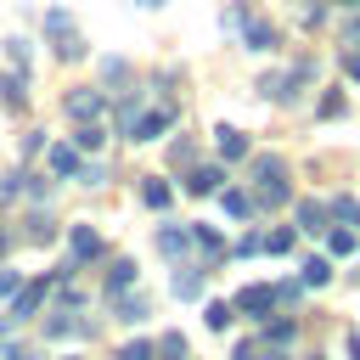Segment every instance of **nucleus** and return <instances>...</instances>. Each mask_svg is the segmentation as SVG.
<instances>
[{
	"label": "nucleus",
	"instance_id": "obj_1",
	"mask_svg": "<svg viewBox=\"0 0 360 360\" xmlns=\"http://www.w3.org/2000/svg\"><path fill=\"white\" fill-rule=\"evenodd\" d=\"M287 163L281 158H253V208H281L287 202Z\"/></svg>",
	"mask_w": 360,
	"mask_h": 360
},
{
	"label": "nucleus",
	"instance_id": "obj_2",
	"mask_svg": "<svg viewBox=\"0 0 360 360\" xmlns=\"http://www.w3.org/2000/svg\"><path fill=\"white\" fill-rule=\"evenodd\" d=\"M45 28H51V39H56V56H62V62H79V56H84V39L73 34L68 11H45Z\"/></svg>",
	"mask_w": 360,
	"mask_h": 360
},
{
	"label": "nucleus",
	"instance_id": "obj_3",
	"mask_svg": "<svg viewBox=\"0 0 360 360\" xmlns=\"http://www.w3.org/2000/svg\"><path fill=\"white\" fill-rule=\"evenodd\" d=\"M56 287V276H45V281H28V287H17L11 292V321H28L39 304H45V292Z\"/></svg>",
	"mask_w": 360,
	"mask_h": 360
},
{
	"label": "nucleus",
	"instance_id": "obj_4",
	"mask_svg": "<svg viewBox=\"0 0 360 360\" xmlns=\"http://www.w3.org/2000/svg\"><path fill=\"white\" fill-rule=\"evenodd\" d=\"M169 124H174V107L163 101V107H152V112H141V118L129 124V141H158Z\"/></svg>",
	"mask_w": 360,
	"mask_h": 360
},
{
	"label": "nucleus",
	"instance_id": "obj_5",
	"mask_svg": "<svg viewBox=\"0 0 360 360\" xmlns=\"http://www.w3.org/2000/svg\"><path fill=\"white\" fill-rule=\"evenodd\" d=\"M101 107H107V96H101V90H73V96H68V112H73L79 124H96V118H101Z\"/></svg>",
	"mask_w": 360,
	"mask_h": 360
},
{
	"label": "nucleus",
	"instance_id": "obj_6",
	"mask_svg": "<svg viewBox=\"0 0 360 360\" xmlns=\"http://www.w3.org/2000/svg\"><path fill=\"white\" fill-rule=\"evenodd\" d=\"M276 304H281L276 287H242V292H236V309H242V315H270Z\"/></svg>",
	"mask_w": 360,
	"mask_h": 360
},
{
	"label": "nucleus",
	"instance_id": "obj_7",
	"mask_svg": "<svg viewBox=\"0 0 360 360\" xmlns=\"http://www.w3.org/2000/svg\"><path fill=\"white\" fill-rule=\"evenodd\" d=\"M219 186H225V169H214V163H202V169L186 174V191H191V197H208V191H219Z\"/></svg>",
	"mask_w": 360,
	"mask_h": 360
},
{
	"label": "nucleus",
	"instance_id": "obj_8",
	"mask_svg": "<svg viewBox=\"0 0 360 360\" xmlns=\"http://www.w3.org/2000/svg\"><path fill=\"white\" fill-rule=\"evenodd\" d=\"M68 248H73V264H90V259L101 253V236H96L90 225H73V236H68Z\"/></svg>",
	"mask_w": 360,
	"mask_h": 360
},
{
	"label": "nucleus",
	"instance_id": "obj_9",
	"mask_svg": "<svg viewBox=\"0 0 360 360\" xmlns=\"http://www.w3.org/2000/svg\"><path fill=\"white\" fill-rule=\"evenodd\" d=\"M236 22H242L248 51H270V45H276V28H270V22H259V17H236Z\"/></svg>",
	"mask_w": 360,
	"mask_h": 360
},
{
	"label": "nucleus",
	"instance_id": "obj_10",
	"mask_svg": "<svg viewBox=\"0 0 360 360\" xmlns=\"http://www.w3.org/2000/svg\"><path fill=\"white\" fill-rule=\"evenodd\" d=\"M79 332H90V321H79L73 309H56V315L45 321V338H79Z\"/></svg>",
	"mask_w": 360,
	"mask_h": 360
},
{
	"label": "nucleus",
	"instance_id": "obj_11",
	"mask_svg": "<svg viewBox=\"0 0 360 360\" xmlns=\"http://www.w3.org/2000/svg\"><path fill=\"white\" fill-rule=\"evenodd\" d=\"M214 141H219V158H225V163L248 158V135H242V129H225V124H219V129H214Z\"/></svg>",
	"mask_w": 360,
	"mask_h": 360
},
{
	"label": "nucleus",
	"instance_id": "obj_12",
	"mask_svg": "<svg viewBox=\"0 0 360 360\" xmlns=\"http://www.w3.org/2000/svg\"><path fill=\"white\" fill-rule=\"evenodd\" d=\"M45 163H51V174H79V169H84V163H79V146H51Z\"/></svg>",
	"mask_w": 360,
	"mask_h": 360
},
{
	"label": "nucleus",
	"instance_id": "obj_13",
	"mask_svg": "<svg viewBox=\"0 0 360 360\" xmlns=\"http://www.w3.org/2000/svg\"><path fill=\"white\" fill-rule=\"evenodd\" d=\"M158 248H163L169 259H186V248H191V231H180V225H163V231H158Z\"/></svg>",
	"mask_w": 360,
	"mask_h": 360
},
{
	"label": "nucleus",
	"instance_id": "obj_14",
	"mask_svg": "<svg viewBox=\"0 0 360 360\" xmlns=\"http://www.w3.org/2000/svg\"><path fill=\"white\" fill-rule=\"evenodd\" d=\"M0 96H6V107H11V112H22V107H28V90H22V73H6V79H0Z\"/></svg>",
	"mask_w": 360,
	"mask_h": 360
},
{
	"label": "nucleus",
	"instance_id": "obj_15",
	"mask_svg": "<svg viewBox=\"0 0 360 360\" xmlns=\"http://www.w3.org/2000/svg\"><path fill=\"white\" fill-rule=\"evenodd\" d=\"M169 197H174V191H169V180H158V174L141 186V202H146V208H169Z\"/></svg>",
	"mask_w": 360,
	"mask_h": 360
},
{
	"label": "nucleus",
	"instance_id": "obj_16",
	"mask_svg": "<svg viewBox=\"0 0 360 360\" xmlns=\"http://www.w3.org/2000/svg\"><path fill=\"white\" fill-rule=\"evenodd\" d=\"M191 242H197L208 259H219V253H225V242H219V231H214V225H191Z\"/></svg>",
	"mask_w": 360,
	"mask_h": 360
},
{
	"label": "nucleus",
	"instance_id": "obj_17",
	"mask_svg": "<svg viewBox=\"0 0 360 360\" xmlns=\"http://www.w3.org/2000/svg\"><path fill=\"white\" fill-rule=\"evenodd\" d=\"M129 281H135V264H129V259H112V270H107V292L118 298V292H124Z\"/></svg>",
	"mask_w": 360,
	"mask_h": 360
},
{
	"label": "nucleus",
	"instance_id": "obj_18",
	"mask_svg": "<svg viewBox=\"0 0 360 360\" xmlns=\"http://www.w3.org/2000/svg\"><path fill=\"white\" fill-rule=\"evenodd\" d=\"M298 231H326V208L321 202H298Z\"/></svg>",
	"mask_w": 360,
	"mask_h": 360
},
{
	"label": "nucleus",
	"instance_id": "obj_19",
	"mask_svg": "<svg viewBox=\"0 0 360 360\" xmlns=\"http://www.w3.org/2000/svg\"><path fill=\"white\" fill-rule=\"evenodd\" d=\"M101 141H107V129H101V124H79V135H73V146H79V152H96Z\"/></svg>",
	"mask_w": 360,
	"mask_h": 360
},
{
	"label": "nucleus",
	"instance_id": "obj_20",
	"mask_svg": "<svg viewBox=\"0 0 360 360\" xmlns=\"http://www.w3.org/2000/svg\"><path fill=\"white\" fill-rule=\"evenodd\" d=\"M225 214L231 219H248L253 214V191H225Z\"/></svg>",
	"mask_w": 360,
	"mask_h": 360
},
{
	"label": "nucleus",
	"instance_id": "obj_21",
	"mask_svg": "<svg viewBox=\"0 0 360 360\" xmlns=\"http://www.w3.org/2000/svg\"><path fill=\"white\" fill-rule=\"evenodd\" d=\"M326 214H332L338 225H360V202H354V197H338V202H332Z\"/></svg>",
	"mask_w": 360,
	"mask_h": 360
},
{
	"label": "nucleus",
	"instance_id": "obj_22",
	"mask_svg": "<svg viewBox=\"0 0 360 360\" xmlns=\"http://www.w3.org/2000/svg\"><path fill=\"white\" fill-rule=\"evenodd\" d=\"M326 248H332L338 259H343V253H354V231H349V225H332V231H326Z\"/></svg>",
	"mask_w": 360,
	"mask_h": 360
},
{
	"label": "nucleus",
	"instance_id": "obj_23",
	"mask_svg": "<svg viewBox=\"0 0 360 360\" xmlns=\"http://www.w3.org/2000/svg\"><path fill=\"white\" fill-rule=\"evenodd\" d=\"M332 281V264L326 259H304V287H326Z\"/></svg>",
	"mask_w": 360,
	"mask_h": 360
},
{
	"label": "nucleus",
	"instance_id": "obj_24",
	"mask_svg": "<svg viewBox=\"0 0 360 360\" xmlns=\"http://www.w3.org/2000/svg\"><path fill=\"white\" fill-rule=\"evenodd\" d=\"M202 292V270H180L174 276V298H197Z\"/></svg>",
	"mask_w": 360,
	"mask_h": 360
},
{
	"label": "nucleus",
	"instance_id": "obj_25",
	"mask_svg": "<svg viewBox=\"0 0 360 360\" xmlns=\"http://www.w3.org/2000/svg\"><path fill=\"white\" fill-rule=\"evenodd\" d=\"M152 354H163V360H186V338H180V332H163Z\"/></svg>",
	"mask_w": 360,
	"mask_h": 360
},
{
	"label": "nucleus",
	"instance_id": "obj_26",
	"mask_svg": "<svg viewBox=\"0 0 360 360\" xmlns=\"http://www.w3.org/2000/svg\"><path fill=\"white\" fill-rule=\"evenodd\" d=\"M135 118H141V96H124V101H118V129L129 135V124H135Z\"/></svg>",
	"mask_w": 360,
	"mask_h": 360
},
{
	"label": "nucleus",
	"instance_id": "obj_27",
	"mask_svg": "<svg viewBox=\"0 0 360 360\" xmlns=\"http://www.w3.org/2000/svg\"><path fill=\"white\" fill-rule=\"evenodd\" d=\"M231 321H236V304H208V326L214 332H225Z\"/></svg>",
	"mask_w": 360,
	"mask_h": 360
},
{
	"label": "nucleus",
	"instance_id": "obj_28",
	"mask_svg": "<svg viewBox=\"0 0 360 360\" xmlns=\"http://www.w3.org/2000/svg\"><path fill=\"white\" fill-rule=\"evenodd\" d=\"M264 343H292V315L270 321V326H264Z\"/></svg>",
	"mask_w": 360,
	"mask_h": 360
},
{
	"label": "nucleus",
	"instance_id": "obj_29",
	"mask_svg": "<svg viewBox=\"0 0 360 360\" xmlns=\"http://www.w3.org/2000/svg\"><path fill=\"white\" fill-rule=\"evenodd\" d=\"M146 315V298H124L118 292V321H141Z\"/></svg>",
	"mask_w": 360,
	"mask_h": 360
},
{
	"label": "nucleus",
	"instance_id": "obj_30",
	"mask_svg": "<svg viewBox=\"0 0 360 360\" xmlns=\"http://www.w3.org/2000/svg\"><path fill=\"white\" fill-rule=\"evenodd\" d=\"M287 248H292V231H287V225H281V231H270V236H264V253H287Z\"/></svg>",
	"mask_w": 360,
	"mask_h": 360
},
{
	"label": "nucleus",
	"instance_id": "obj_31",
	"mask_svg": "<svg viewBox=\"0 0 360 360\" xmlns=\"http://www.w3.org/2000/svg\"><path fill=\"white\" fill-rule=\"evenodd\" d=\"M6 56H11V68H28V39H6Z\"/></svg>",
	"mask_w": 360,
	"mask_h": 360
},
{
	"label": "nucleus",
	"instance_id": "obj_32",
	"mask_svg": "<svg viewBox=\"0 0 360 360\" xmlns=\"http://www.w3.org/2000/svg\"><path fill=\"white\" fill-rule=\"evenodd\" d=\"M28 236H34V242H51V236H56V225L39 214V219H28Z\"/></svg>",
	"mask_w": 360,
	"mask_h": 360
},
{
	"label": "nucleus",
	"instance_id": "obj_33",
	"mask_svg": "<svg viewBox=\"0 0 360 360\" xmlns=\"http://www.w3.org/2000/svg\"><path fill=\"white\" fill-rule=\"evenodd\" d=\"M118 360H152V343H141V338H135V343H124V349H118Z\"/></svg>",
	"mask_w": 360,
	"mask_h": 360
},
{
	"label": "nucleus",
	"instance_id": "obj_34",
	"mask_svg": "<svg viewBox=\"0 0 360 360\" xmlns=\"http://www.w3.org/2000/svg\"><path fill=\"white\" fill-rule=\"evenodd\" d=\"M338 112H343V96H338V90H332V96H321V118H338Z\"/></svg>",
	"mask_w": 360,
	"mask_h": 360
},
{
	"label": "nucleus",
	"instance_id": "obj_35",
	"mask_svg": "<svg viewBox=\"0 0 360 360\" xmlns=\"http://www.w3.org/2000/svg\"><path fill=\"white\" fill-rule=\"evenodd\" d=\"M236 253H242V259H253V253H264V236H242V242H236Z\"/></svg>",
	"mask_w": 360,
	"mask_h": 360
},
{
	"label": "nucleus",
	"instance_id": "obj_36",
	"mask_svg": "<svg viewBox=\"0 0 360 360\" xmlns=\"http://www.w3.org/2000/svg\"><path fill=\"white\" fill-rule=\"evenodd\" d=\"M343 73H349V79H360V45H349V51H343Z\"/></svg>",
	"mask_w": 360,
	"mask_h": 360
},
{
	"label": "nucleus",
	"instance_id": "obj_37",
	"mask_svg": "<svg viewBox=\"0 0 360 360\" xmlns=\"http://www.w3.org/2000/svg\"><path fill=\"white\" fill-rule=\"evenodd\" d=\"M264 354V343H236V360H259Z\"/></svg>",
	"mask_w": 360,
	"mask_h": 360
},
{
	"label": "nucleus",
	"instance_id": "obj_38",
	"mask_svg": "<svg viewBox=\"0 0 360 360\" xmlns=\"http://www.w3.org/2000/svg\"><path fill=\"white\" fill-rule=\"evenodd\" d=\"M17 292V270H0V298H11Z\"/></svg>",
	"mask_w": 360,
	"mask_h": 360
},
{
	"label": "nucleus",
	"instance_id": "obj_39",
	"mask_svg": "<svg viewBox=\"0 0 360 360\" xmlns=\"http://www.w3.org/2000/svg\"><path fill=\"white\" fill-rule=\"evenodd\" d=\"M343 45H360V17H354V22L343 28Z\"/></svg>",
	"mask_w": 360,
	"mask_h": 360
},
{
	"label": "nucleus",
	"instance_id": "obj_40",
	"mask_svg": "<svg viewBox=\"0 0 360 360\" xmlns=\"http://www.w3.org/2000/svg\"><path fill=\"white\" fill-rule=\"evenodd\" d=\"M0 360H22V349L17 343H0Z\"/></svg>",
	"mask_w": 360,
	"mask_h": 360
},
{
	"label": "nucleus",
	"instance_id": "obj_41",
	"mask_svg": "<svg viewBox=\"0 0 360 360\" xmlns=\"http://www.w3.org/2000/svg\"><path fill=\"white\" fill-rule=\"evenodd\" d=\"M349 354H354V360H360V338H349Z\"/></svg>",
	"mask_w": 360,
	"mask_h": 360
},
{
	"label": "nucleus",
	"instance_id": "obj_42",
	"mask_svg": "<svg viewBox=\"0 0 360 360\" xmlns=\"http://www.w3.org/2000/svg\"><path fill=\"white\" fill-rule=\"evenodd\" d=\"M135 6H158V0H135Z\"/></svg>",
	"mask_w": 360,
	"mask_h": 360
},
{
	"label": "nucleus",
	"instance_id": "obj_43",
	"mask_svg": "<svg viewBox=\"0 0 360 360\" xmlns=\"http://www.w3.org/2000/svg\"><path fill=\"white\" fill-rule=\"evenodd\" d=\"M338 6H360V0H338Z\"/></svg>",
	"mask_w": 360,
	"mask_h": 360
}]
</instances>
